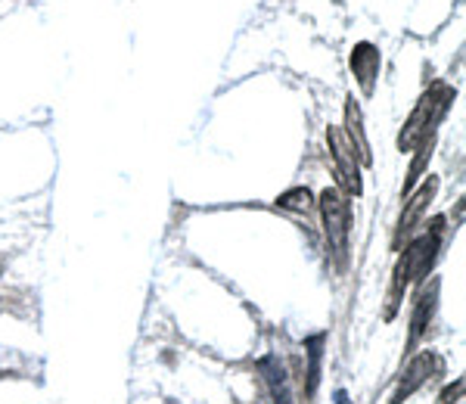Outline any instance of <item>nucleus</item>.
Returning a JSON list of instances; mask_svg holds the SVG:
<instances>
[{
    "instance_id": "obj_10",
    "label": "nucleus",
    "mask_w": 466,
    "mask_h": 404,
    "mask_svg": "<svg viewBox=\"0 0 466 404\" xmlns=\"http://www.w3.org/2000/svg\"><path fill=\"white\" fill-rule=\"evenodd\" d=\"M258 370L261 377H265V386L270 392V399H274V404H292V395H289V377L287 370H283L280 358H261L258 361Z\"/></svg>"
},
{
    "instance_id": "obj_9",
    "label": "nucleus",
    "mask_w": 466,
    "mask_h": 404,
    "mask_svg": "<svg viewBox=\"0 0 466 404\" xmlns=\"http://www.w3.org/2000/svg\"><path fill=\"white\" fill-rule=\"evenodd\" d=\"M345 134H349L351 146H355L358 153V162H364V166H370L373 162V153H370V140H367L364 134V116H360V106L355 103V96H349L345 100Z\"/></svg>"
},
{
    "instance_id": "obj_3",
    "label": "nucleus",
    "mask_w": 466,
    "mask_h": 404,
    "mask_svg": "<svg viewBox=\"0 0 466 404\" xmlns=\"http://www.w3.org/2000/svg\"><path fill=\"white\" fill-rule=\"evenodd\" d=\"M320 206V221H323V237H327L329 256L336 258V265L349 261V234H351V202L339 190V187H327L318 199Z\"/></svg>"
},
{
    "instance_id": "obj_7",
    "label": "nucleus",
    "mask_w": 466,
    "mask_h": 404,
    "mask_svg": "<svg viewBox=\"0 0 466 404\" xmlns=\"http://www.w3.org/2000/svg\"><path fill=\"white\" fill-rule=\"evenodd\" d=\"M349 66H351V75H355L358 87L364 96H373L377 91V78H380V69H382V54L377 44L370 41H358L349 54Z\"/></svg>"
},
{
    "instance_id": "obj_2",
    "label": "nucleus",
    "mask_w": 466,
    "mask_h": 404,
    "mask_svg": "<svg viewBox=\"0 0 466 404\" xmlns=\"http://www.w3.org/2000/svg\"><path fill=\"white\" fill-rule=\"evenodd\" d=\"M454 96H457V91L451 85H432L430 91L420 96L417 106L410 112V118L404 122L401 134H398V149H401V153H410L423 137L439 134V125L445 122Z\"/></svg>"
},
{
    "instance_id": "obj_11",
    "label": "nucleus",
    "mask_w": 466,
    "mask_h": 404,
    "mask_svg": "<svg viewBox=\"0 0 466 404\" xmlns=\"http://www.w3.org/2000/svg\"><path fill=\"white\" fill-rule=\"evenodd\" d=\"M323 342L327 336L318 333L311 339H305V358H308V368H305V399H314L320 386V364H323Z\"/></svg>"
},
{
    "instance_id": "obj_12",
    "label": "nucleus",
    "mask_w": 466,
    "mask_h": 404,
    "mask_svg": "<svg viewBox=\"0 0 466 404\" xmlns=\"http://www.w3.org/2000/svg\"><path fill=\"white\" fill-rule=\"evenodd\" d=\"M432 149H435V134H432V137H423L417 146H413V153H417V156H413V162L408 168V181H404V187H401V199H408L413 187L423 181L426 168H430V159H432Z\"/></svg>"
},
{
    "instance_id": "obj_14",
    "label": "nucleus",
    "mask_w": 466,
    "mask_h": 404,
    "mask_svg": "<svg viewBox=\"0 0 466 404\" xmlns=\"http://www.w3.org/2000/svg\"><path fill=\"white\" fill-rule=\"evenodd\" d=\"M461 392H463V379H454V383H451L445 392L439 395V404H457Z\"/></svg>"
},
{
    "instance_id": "obj_4",
    "label": "nucleus",
    "mask_w": 466,
    "mask_h": 404,
    "mask_svg": "<svg viewBox=\"0 0 466 404\" xmlns=\"http://www.w3.org/2000/svg\"><path fill=\"white\" fill-rule=\"evenodd\" d=\"M327 144H329V159H333L336 177H339V190L345 197H360V193H364L360 162H358V153H355V146H351V140L342 125H329Z\"/></svg>"
},
{
    "instance_id": "obj_5",
    "label": "nucleus",
    "mask_w": 466,
    "mask_h": 404,
    "mask_svg": "<svg viewBox=\"0 0 466 404\" xmlns=\"http://www.w3.org/2000/svg\"><path fill=\"white\" fill-rule=\"evenodd\" d=\"M435 193H439V177H435V175H426L423 184L410 190L408 202H404V212H401V218H398L395 234H392V249L395 252L404 246V239L413 237V230L423 227V218H426V212H430Z\"/></svg>"
},
{
    "instance_id": "obj_8",
    "label": "nucleus",
    "mask_w": 466,
    "mask_h": 404,
    "mask_svg": "<svg viewBox=\"0 0 466 404\" xmlns=\"http://www.w3.org/2000/svg\"><path fill=\"white\" fill-rule=\"evenodd\" d=\"M439 289L441 283L432 280L420 289L417 302H413V314H410V333H408V351L417 348V342L423 339L426 330H430L432 318H435V308H439Z\"/></svg>"
},
{
    "instance_id": "obj_6",
    "label": "nucleus",
    "mask_w": 466,
    "mask_h": 404,
    "mask_svg": "<svg viewBox=\"0 0 466 404\" xmlns=\"http://www.w3.org/2000/svg\"><path fill=\"white\" fill-rule=\"evenodd\" d=\"M441 368H445V364H441V358L435 355V351H423L420 358H413L408 364V370L401 373V379H398V389L392 392L389 404H404L420 386L430 383L432 373H441Z\"/></svg>"
},
{
    "instance_id": "obj_13",
    "label": "nucleus",
    "mask_w": 466,
    "mask_h": 404,
    "mask_svg": "<svg viewBox=\"0 0 466 404\" xmlns=\"http://www.w3.org/2000/svg\"><path fill=\"white\" fill-rule=\"evenodd\" d=\"M277 208L305 215V212H311V208H314V197H311V190H308V187H292V190L277 197Z\"/></svg>"
},
{
    "instance_id": "obj_1",
    "label": "nucleus",
    "mask_w": 466,
    "mask_h": 404,
    "mask_svg": "<svg viewBox=\"0 0 466 404\" xmlns=\"http://www.w3.org/2000/svg\"><path fill=\"white\" fill-rule=\"evenodd\" d=\"M441 237H445V218H432L430 224H423V234H417L404 249H398V261L392 271V287L386 296V311L382 318L392 320L398 308L404 302V293L413 283H426V277L432 274L435 261L441 252Z\"/></svg>"
},
{
    "instance_id": "obj_15",
    "label": "nucleus",
    "mask_w": 466,
    "mask_h": 404,
    "mask_svg": "<svg viewBox=\"0 0 466 404\" xmlns=\"http://www.w3.org/2000/svg\"><path fill=\"white\" fill-rule=\"evenodd\" d=\"M336 404H349V399H345V392H336Z\"/></svg>"
}]
</instances>
